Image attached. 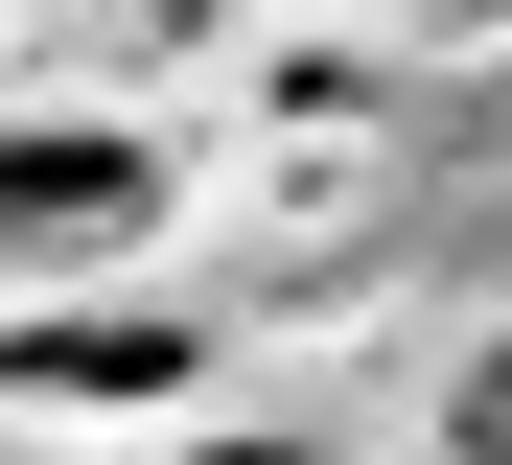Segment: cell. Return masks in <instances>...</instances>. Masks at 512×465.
<instances>
[{
  "label": "cell",
  "instance_id": "1",
  "mask_svg": "<svg viewBox=\"0 0 512 465\" xmlns=\"http://www.w3.org/2000/svg\"><path fill=\"white\" fill-rule=\"evenodd\" d=\"M140 233H163V163L117 117H24L0 140V279H117Z\"/></svg>",
  "mask_w": 512,
  "mask_h": 465
},
{
  "label": "cell",
  "instance_id": "2",
  "mask_svg": "<svg viewBox=\"0 0 512 465\" xmlns=\"http://www.w3.org/2000/svg\"><path fill=\"white\" fill-rule=\"evenodd\" d=\"M163 465H350V442H303V419H187Z\"/></svg>",
  "mask_w": 512,
  "mask_h": 465
},
{
  "label": "cell",
  "instance_id": "3",
  "mask_svg": "<svg viewBox=\"0 0 512 465\" xmlns=\"http://www.w3.org/2000/svg\"><path fill=\"white\" fill-rule=\"evenodd\" d=\"M466 442H489V465H512V372H466Z\"/></svg>",
  "mask_w": 512,
  "mask_h": 465
}]
</instances>
